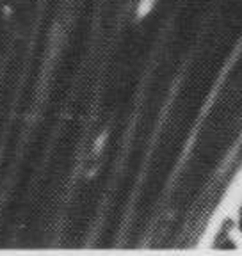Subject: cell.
I'll return each mask as SVG.
<instances>
[{"instance_id":"obj_1","label":"cell","mask_w":242,"mask_h":256,"mask_svg":"<svg viewBox=\"0 0 242 256\" xmlns=\"http://www.w3.org/2000/svg\"><path fill=\"white\" fill-rule=\"evenodd\" d=\"M154 4H155V0H141V4H139V11H138L139 16L146 14L150 9L154 8Z\"/></svg>"}]
</instances>
